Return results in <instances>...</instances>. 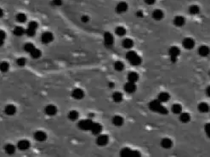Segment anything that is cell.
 Here are the masks:
<instances>
[{
  "mask_svg": "<svg viewBox=\"0 0 210 157\" xmlns=\"http://www.w3.org/2000/svg\"><path fill=\"white\" fill-rule=\"evenodd\" d=\"M13 33H14V35L20 37V36H22L25 33V30L22 26H15L13 30Z\"/></svg>",
  "mask_w": 210,
  "mask_h": 157,
  "instance_id": "cell-28",
  "label": "cell"
},
{
  "mask_svg": "<svg viewBox=\"0 0 210 157\" xmlns=\"http://www.w3.org/2000/svg\"><path fill=\"white\" fill-rule=\"evenodd\" d=\"M4 112L6 113L8 115H13L16 112V108L13 105H8L4 109Z\"/></svg>",
  "mask_w": 210,
  "mask_h": 157,
  "instance_id": "cell-20",
  "label": "cell"
},
{
  "mask_svg": "<svg viewBox=\"0 0 210 157\" xmlns=\"http://www.w3.org/2000/svg\"><path fill=\"white\" fill-rule=\"evenodd\" d=\"M168 54L170 55V59H171V61L172 62H175L177 60V57L180 55V50L178 47L176 46H174V47H171L169 48V51H168Z\"/></svg>",
  "mask_w": 210,
  "mask_h": 157,
  "instance_id": "cell-5",
  "label": "cell"
},
{
  "mask_svg": "<svg viewBox=\"0 0 210 157\" xmlns=\"http://www.w3.org/2000/svg\"><path fill=\"white\" fill-rule=\"evenodd\" d=\"M182 44H183L184 48H186V49H191V48H193L194 46H195V42H194V40H193L192 38H185V39L183 40Z\"/></svg>",
  "mask_w": 210,
  "mask_h": 157,
  "instance_id": "cell-11",
  "label": "cell"
},
{
  "mask_svg": "<svg viewBox=\"0 0 210 157\" xmlns=\"http://www.w3.org/2000/svg\"><path fill=\"white\" fill-rule=\"evenodd\" d=\"M4 150H5V152L7 154H13L15 150V147L11 144H6Z\"/></svg>",
  "mask_w": 210,
  "mask_h": 157,
  "instance_id": "cell-31",
  "label": "cell"
},
{
  "mask_svg": "<svg viewBox=\"0 0 210 157\" xmlns=\"http://www.w3.org/2000/svg\"><path fill=\"white\" fill-rule=\"evenodd\" d=\"M185 22H186V20L184 17L182 16H176L174 19V24L176 25V26H182L185 25Z\"/></svg>",
  "mask_w": 210,
  "mask_h": 157,
  "instance_id": "cell-23",
  "label": "cell"
},
{
  "mask_svg": "<svg viewBox=\"0 0 210 157\" xmlns=\"http://www.w3.org/2000/svg\"><path fill=\"white\" fill-rule=\"evenodd\" d=\"M164 12H163L162 10H160V9H156V10H154L153 13H152V17H153V19L156 20V21H160V20H162V19L164 18Z\"/></svg>",
  "mask_w": 210,
  "mask_h": 157,
  "instance_id": "cell-18",
  "label": "cell"
},
{
  "mask_svg": "<svg viewBox=\"0 0 210 157\" xmlns=\"http://www.w3.org/2000/svg\"><path fill=\"white\" fill-rule=\"evenodd\" d=\"M145 1V3H146V4H148V5H152V4H154V3L156 2V0H144Z\"/></svg>",
  "mask_w": 210,
  "mask_h": 157,
  "instance_id": "cell-45",
  "label": "cell"
},
{
  "mask_svg": "<svg viewBox=\"0 0 210 157\" xmlns=\"http://www.w3.org/2000/svg\"><path fill=\"white\" fill-rule=\"evenodd\" d=\"M128 80L130 83H135L138 80H139V75L136 72H130L128 75Z\"/></svg>",
  "mask_w": 210,
  "mask_h": 157,
  "instance_id": "cell-22",
  "label": "cell"
},
{
  "mask_svg": "<svg viewBox=\"0 0 210 157\" xmlns=\"http://www.w3.org/2000/svg\"><path fill=\"white\" fill-rule=\"evenodd\" d=\"M30 54L32 55V58H34V59H38V58H39V57L41 56V51H40L39 49H38V48H35L30 53Z\"/></svg>",
  "mask_w": 210,
  "mask_h": 157,
  "instance_id": "cell-35",
  "label": "cell"
},
{
  "mask_svg": "<svg viewBox=\"0 0 210 157\" xmlns=\"http://www.w3.org/2000/svg\"><path fill=\"white\" fill-rule=\"evenodd\" d=\"M128 8H129L128 3L126 2L122 1V2H119L117 4V6H116V11H117V13H118V14H123V13H125L128 10Z\"/></svg>",
  "mask_w": 210,
  "mask_h": 157,
  "instance_id": "cell-6",
  "label": "cell"
},
{
  "mask_svg": "<svg viewBox=\"0 0 210 157\" xmlns=\"http://www.w3.org/2000/svg\"><path fill=\"white\" fill-rule=\"evenodd\" d=\"M124 90L128 93H133L136 91V85L134 83H127L124 85Z\"/></svg>",
  "mask_w": 210,
  "mask_h": 157,
  "instance_id": "cell-13",
  "label": "cell"
},
{
  "mask_svg": "<svg viewBox=\"0 0 210 157\" xmlns=\"http://www.w3.org/2000/svg\"><path fill=\"white\" fill-rule=\"evenodd\" d=\"M149 108L151 111L154 112H158L160 114H167L168 110L162 105V103L158 99L152 100L149 103Z\"/></svg>",
  "mask_w": 210,
  "mask_h": 157,
  "instance_id": "cell-1",
  "label": "cell"
},
{
  "mask_svg": "<svg viewBox=\"0 0 210 157\" xmlns=\"http://www.w3.org/2000/svg\"><path fill=\"white\" fill-rule=\"evenodd\" d=\"M204 129H205V132H206V134L208 135V137L210 138V123H207L205 125Z\"/></svg>",
  "mask_w": 210,
  "mask_h": 157,
  "instance_id": "cell-42",
  "label": "cell"
},
{
  "mask_svg": "<svg viewBox=\"0 0 210 157\" xmlns=\"http://www.w3.org/2000/svg\"><path fill=\"white\" fill-rule=\"evenodd\" d=\"M114 68L117 71H122L124 69V65L122 61H117L114 64Z\"/></svg>",
  "mask_w": 210,
  "mask_h": 157,
  "instance_id": "cell-38",
  "label": "cell"
},
{
  "mask_svg": "<svg viewBox=\"0 0 210 157\" xmlns=\"http://www.w3.org/2000/svg\"><path fill=\"white\" fill-rule=\"evenodd\" d=\"M81 21H82V22L83 23L89 22V21H90V17H89L88 15H83V16L81 17Z\"/></svg>",
  "mask_w": 210,
  "mask_h": 157,
  "instance_id": "cell-44",
  "label": "cell"
},
{
  "mask_svg": "<svg viewBox=\"0 0 210 157\" xmlns=\"http://www.w3.org/2000/svg\"><path fill=\"white\" fill-rule=\"evenodd\" d=\"M71 96L75 99H82L84 97V93L81 89H75L71 93Z\"/></svg>",
  "mask_w": 210,
  "mask_h": 157,
  "instance_id": "cell-10",
  "label": "cell"
},
{
  "mask_svg": "<svg viewBox=\"0 0 210 157\" xmlns=\"http://www.w3.org/2000/svg\"><path fill=\"white\" fill-rule=\"evenodd\" d=\"M172 111L174 114H180L182 112V107L180 104H174L172 106Z\"/></svg>",
  "mask_w": 210,
  "mask_h": 157,
  "instance_id": "cell-30",
  "label": "cell"
},
{
  "mask_svg": "<svg viewBox=\"0 0 210 157\" xmlns=\"http://www.w3.org/2000/svg\"><path fill=\"white\" fill-rule=\"evenodd\" d=\"M172 145H173V142L169 138H165L164 139H162V141H161V146L164 149H170L172 147Z\"/></svg>",
  "mask_w": 210,
  "mask_h": 157,
  "instance_id": "cell-19",
  "label": "cell"
},
{
  "mask_svg": "<svg viewBox=\"0 0 210 157\" xmlns=\"http://www.w3.org/2000/svg\"><path fill=\"white\" fill-rule=\"evenodd\" d=\"M9 64L7 62L3 61V62L0 63V70L2 72H6L9 70Z\"/></svg>",
  "mask_w": 210,
  "mask_h": 157,
  "instance_id": "cell-39",
  "label": "cell"
},
{
  "mask_svg": "<svg viewBox=\"0 0 210 157\" xmlns=\"http://www.w3.org/2000/svg\"><path fill=\"white\" fill-rule=\"evenodd\" d=\"M15 18H16V20H17L18 22L23 23L26 21V15L24 13H18L16 15V17Z\"/></svg>",
  "mask_w": 210,
  "mask_h": 157,
  "instance_id": "cell-34",
  "label": "cell"
},
{
  "mask_svg": "<svg viewBox=\"0 0 210 157\" xmlns=\"http://www.w3.org/2000/svg\"><path fill=\"white\" fill-rule=\"evenodd\" d=\"M108 141H109V138H108V136H107V135L102 134L98 136V138H97V139H96V144H97L98 145H100V146H105V145L107 144Z\"/></svg>",
  "mask_w": 210,
  "mask_h": 157,
  "instance_id": "cell-8",
  "label": "cell"
},
{
  "mask_svg": "<svg viewBox=\"0 0 210 157\" xmlns=\"http://www.w3.org/2000/svg\"><path fill=\"white\" fill-rule=\"evenodd\" d=\"M54 39V36L51 32H44L41 36V41L44 43V44H48L50 42H52Z\"/></svg>",
  "mask_w": 210,
  "mask_h": 157,
  "instance_id": "cell-9",
  "label": "cell"
},
{
  "mask_svg": "<svg viewBox=\"0 0 210 157\" xmlns=\"http://www.w3.org/2000/svg\"><path fill=\"white\" fill-rule=\"evenodd\" d=\"M17 147L20 150H26L30 148V142L27 140H21L17 144Z\"/></svg>",
  "mask_w": 210,
  "mask_h": 157,
  "instance_id": "cell-12",
  "label": "cell"
},
{
  "mask_svg": "<svg viewBox=\"0 0 210 157\" xmlns=\"http://www.w3.org/2000/svg\"><path fill=\"white\" fill-rule=\"evenodd\" d=\"M35 48V46L32 44V43H26L25 46H24V49L26 50V52L27 53H31L33 49Z\"/></svg>",
  "mask_w": 210,
  "mask_h": 157,
  "instance_id": "cell-36",
  "label": "cell"
},
{
  "mask_svg": "<svg viewBox=\"0 0 210 157\" xmlns=\"http://www.w3.org/2000/svg\"><path fill=\"white\" fill-rule=\"evenodd\" d=\"M36 33V30L35 29H32V28H29L27 27V29L26 30V34L28 36V37H33Z\"/></svg>",
  "mask_w": 210,
  "mask_h": 157,
  "instance_id": "cell-40",
  "label": "cell"
},
{
  "mask_svg": "<svg viewBox=\"0 0 210 157\" xmlns=\"http://www.w3.org/2000/svg\"><path fill=\"white\" fill-rule=\"evenodd\" d=\"M90 131L92 132V134L94 135H98L100 134L102 131V126L99 123H95L94 122L93 126L90 129Z\"/></svg>",
  "mask_w": 210,
  "mask_h": 157,
  "instance_id": "cell-17",
  "label": "cell"
},
{
  "mask_svg": "<svg viewBox=\"0 0 210 157\" xmlns=\"http://www.w3.org/2000/svg\"><path fill=\"white\" fill-rule=\"evenodd\" d=\"M209 76H210V70H209Z\"/></svg>",
  "mask_w": 210,
  "mask_h": 157,
  "instance_id": "cell-50",
  "label": "cell"
},
{
  "mask_svg": "<svg viewBox=\"0 0 210 157\" xmlns=\"http://www.w3.org/2000/svg\"><path fill=\"white\" fill-rule=\"evenodd\" d=\"M94 121L91 119H86V120H82L78 122V127L81 130H90L92 126H93Z\"/></svg>",
  "mask_w": 210,
  "mask_h": 157,
  "instance_id": "cell-3",
  "label": "cell"
},
{
  "mask_svg": "<svg viewBox=\"0 0 210 157\" xmlns=\"http://www.w3.org/2000/svg\"><path fill=\"white\" fill-rule=\"evenodd\" d=\"M112 99H113L115 102H117V103L121 102V101L122 100V94L121 93H119V92L114 93L113 95H112Z\"/></svg>",
  "mask_w": 210,
  "mask_h": 157,
  "instance_id": "cell-32",
  "label": "cell"
},
{
  "mask_svg": "<svg viewBox=\"0 0 210 157\" xmlns=\"http://www.w3.org/2000/svg\"><path fill=\"white\" fill-rule=\"evenodd\" d=\"M3 15V9L0 8V18H1Z\"/></svg>",
  "mask_w": 210,
  "mask_h": 157,
  "instance_id": "cell-48",
  "label": "cell"
},
{
  "mask_svg": "<svg viewBox=\"0 0 210 157\" xmlns=\"http://www.w3.org/2000/svg\"><path fill=\"white\" fill-rule=\"evenodd\" d=\"M34 138L37 140V141H39V142H44L45 141L47 138V135L43 131H38L34 134Z\"/></svg>",
  "mask_w": 210,
  "mask_h": 157,
  "instance_id": "cell-14",
  "label": "cell"
},
{
  "mask_svg": "<svg viewBox=\"0 0 210 157\" xmlns=\"http://www.w3.org/2000/svg\"><path fill=\"white\" fill-rule=\"evenodd\" d=\"M206 93H207V95L210 97V86H209V87L207 88V89H206Z\"/></svg>",
  "mask_w": 210,
  "mask_h": 157,
  "instance_id": "cell-47",
  "label": "cell"
},
{
  "mask_svg": "<svg viewBox=\"0 0 210 157\" xmlns=\"http://www.w3.org/2000/svg\"><path fill=\"white\" fill-rule=\"evenodd\" d=\"M120 155L121 156L123 157H136V156H140V154L138 151H134V150H131L129 148H124L121 150L120 152Z\"/></svg>",
  "mask_w": 210,
  "mask_h": 157,
  "instance_id": "cell-4",
  "label": "cell"
},
{
  "mask_svg": "<svg viewBox=\"0 0 210 157\" xmlns=\"http://www.w3.org/2000/svg\"><path fill=\"white\" fill-rule=\"evenodd\" d=\"M16 62H17V64H18L19 66H24V65L26 64V60H25L24 58H20V59H18V60H16Z\"/></svg>",
  "mask_w": 210,
  "mask_h": 157,
  "instance_id": "cell-43",
  "label": "cell"
},
{
  "mask_svg": "<svg viewBox=\"0 0 210 157\" xmlns=\"http://www.w3.org/2000/svg\"><path fill=\"white\" fill-rule=\"evenodd\" d=\"M180 121L181 122H183V123H186L188 121H190V114L189 113H180Z\"/></svg>",
  "mask_w": 210,
  "mask_h": 157,
  "instance_id": "cell-26",
  "label": "cell"
},
{
  "mask_svg": "<svg viewBox=\"0 0 210 157\" xmlns=\"http://www.w3.org/2000/svg\"><path fill=\"white\" fill-rule=\"evenodd\" d=\"M127 60L133 65V66H139L141 64V58L135 52V51H129L126 54Z\"/></svg>",
  "mask_w": 210,
  "mask_h": 157,
  "instance_id": "cell-2",
  "label": "cell"
},
{
  "mask_svg": "<svg viewBox=\"0 0 210 157\" xmlns=\"http://www.w3.org/2000/svg\"><path fill=\"white\" fill-rule=\"evenodd\" d=\"M122 46H123V48L129 49V48H131L134 46V42L130 38H126V39H124L122 41Z\"/></svg>",
  "mask_w": 210,
  "mask_h": 157,
  "instance_id": "cell-27",
  "label": "cell"
},
{
  "mask_svg": "<svg viewBox=\"0 0 210 157\" xmlns=\"http://www.w3.org/2000/svg\"><path fill=\"white\" fill-rule=\"evenodd\" d=\"M109 84H110V85H109L110 88H113V87H114V83H110Z\"/></svg>",
  "mask_w": 210,
  "mask_h": 157,
  "instance_id": "cell-49",
  "label": "cell"
},
{
  "mask_svg": "<svg viewBox=\"0 0 210 157\" xmlns=\"http://www.w3.org/2000/svg\"><path fill=\"white\" fill-rule=\"evenodd\" d=\"M112 123L115 125V126H122L123 124V118L120 115H115L113 118H112Z\"/></svg>",
  "mask_w": 210,
  "mask_h": 157,
  "instance_id": "cell-25",
  "label": "cell"
},
{
  "mask_svg": "<svg viewBox=\"0 0 210 157\" xmlns=\"http://www.w3.org/2000/svg\"><path fill=\"white\" fill-rule=\"evenodd\" d=\"M44 111L46 113V115L51 116V115H55L56 113H57V108L55 106V105H47L44 109Z\"/></svg>",
  "mask_w": 210,
  "mask_h": 157,
  "instance_id": "cell-15",
  "label": "cell"
},
{
  "mask_svg": "<svg viewBox=\"0 0 210 157\" xmlns=\"http://www.w3.org/2000/svg\"><path fill=\"white\" fill-rule=\"evenodd\" d=\"M113 42H114V38L112 33L110 32H106L104 34V43L106 47H112L113 45Z\"/></svg>",
  "mask_w": 210,
  "mask_h": 157,
  "instance_id": "cell-7",
  "label": "cell"
},
{
  "mask_svg": "<svg viewBox=\"0 0 210 157\" xmlns=\"http://www.w3.org/2000/svg\"><path fill=\"white\" fill-rule=\"evenodd\" d=\"M136 16H137V17H139V18H141V17H143V12H142L141 10H139V11H137V12H136Z\"/></svg>",
  "mask_w": 210,
  "mask_h": 157,
  "instance_id": "cell-46",
  "label": "cell"
},
{
  "mask_svg": "<svg viewBox=\"0 0 210 157\" xmlns=\"http://www.w3.org/2000/svg\"><path fill=\"white\" fill-rule=\"evenodd\" d=\"M210 53V48L208 46H205V45H203L201 46L199 48H198V54L203 56V57H205V56H208Z\"/></svg>",
  "mask_w": 210,
  "mask_h": 157,
  "instance_id": "cell-16",
  "label": "cell"
},
{
  "mask_svg": "<svg viewBox=\"0 0 210 157\" xmlns=\"http://www.w3.org/2000/svg\"><path fill=\"white\" fill-rule=\"evenodd\" d=\"M158 100L161 102V103H164V102H167L169 99H170V95L166 93V92H162L158 94Z\"/></svg>",
  "mask_w": 210,
  "mask_h": 157,
  "instance_id": "cell-21",
  "label": "cell"
},
{
  "mask_svg": "<svg viewBox=\"0 0 210 157\" xmlns=\"http://www.w3.org/2000/svg\"><path fill=\"white\" fill-rule=\"evenodd\" d=\"M198 110L201 113H208L209 111V106L207 103H200L198 105Z\"/></svg>",
  "mask_w": 210,
  "mask_h": 157,
  "instance_id": "cell-24",
  "label": "cell"
},
{
  "mask_svg": "<svg viewBox=\"0 0 210 157\" xmlns=\"http://www.w3.org/2000/svg\"><path fill=\"white\" fill-rule=\"evenodd\" d=\"M115 31H116V34L120 37H122L126 34V29L123 26H117Z\"/></svg>",
  "mask_w": 210,
  "mask_h": 157,
  "instance_id": "cell-33",
  "label": "cell"
},
{
  "mask_svg": "<svg viewBox=\"0 0 210 157\" xmlns=\"http://www.w3.org/2000/svg\"><path fill=\"white\" fill-rule=\"evenodd\" d=\"M6 38V33L3 30H0V47L3 44V42H4V39Z\"/></svg>",
  "mask_w": 210,
  "mask_h": 157,
  "instance_id": "cell-41",
  "label": "cell"
},
{
  "mask_svg": "<svg viewBox=\"0 0 210 157\" xmlns=\"http://www.w3.org/2000/svg\"><path fill=\"white\" fill-rule=\"evenodd\" d=\"M199 12H200V9H199V7L197 6V5H192V6H190V7L189 8V13H190V15H197Z\"/></svg>",
  "mask_w": 210,
  "mask_h": 157,
  "instance_id": "cell-29",
  "label": "cell"
},
{
  "mask_svg": "<svg viewBox=\"0 0 210 157\" xmlns=\"http://www.w3.org/2000/svg\"><path fill=\"white\" fill-rule=\"evenodd\" d=\"M68 118L70 119L71 121H76L78 118V113L76 111H71L68 114Z\"/></svg>",
  "mask_w": 210,
  "mask_h": 157,
  "instance_id": "cell-37",
  "label": "cell"
}]
</instances>
